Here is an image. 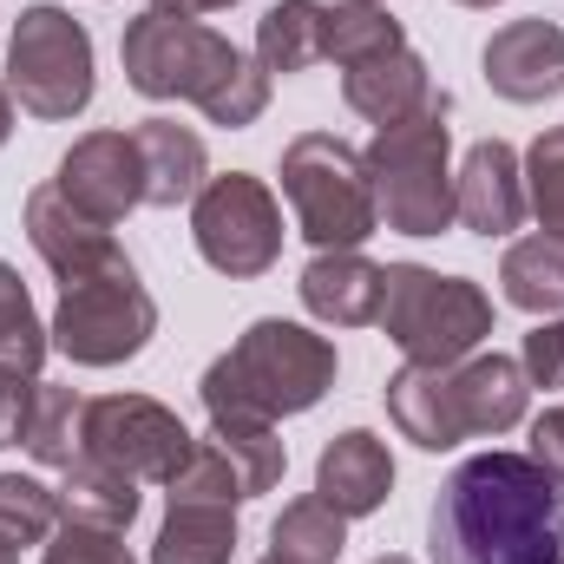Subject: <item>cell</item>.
<instances>
[{
  "label": "cell",
  "mask_w": 564,
  "mask_h": 564,
  "mask_svg": "<svg viewBox=\"0 0 564 564\" xmlns=\"http://www.w3.org/2000/svg\"><path fill=\"white\" fill-rule=\"evenodd\" d=\"M433 564H564V492L525 453H473L426 512Z\"/></svg>",
  "instance_id": "6da1fadb"
},
{
  "label": "cell",
  "mask_w": 564,
  "mask_h": 564,
  "mask_svg": "<svg viewBox=\"0 0 564 564\" xmlns=\"http://www.w3.org/2000/svg\"><path fill=\"white\" fill-rule=\"evenodd\" d=\"M119 59H126V86L144 99H191L210 126L224 132H243L270 112V73L237 53L224 33L197 26V20H171V13H151L126 20V40H119Z\"/></svg>",
  "instance_id": "7a4b0ae2"
},
{
  "label": "cell",
  "mask_w": 564,
  "mask_h": 564,
  "mask_svg": "<svg viewBox=\"0 0 564 564\" xmlns=\"http://www.w3.org/2000/svg\"><path fill=\"white\" fill-rule=\"evenodd\" d=\"M335 368L341 361L328 335L263 315L204 368L197 394L210 421H289V414H308L335 388Z\"/></svg>",
  "instance_id": "3957f363"
},
{
  "label": "cell",
  "mask_w": 564,
  "mask_h": 564,
  "mask_svg": "<svg viewBox=\"0 0 564 564\" xmlns=\"http://www.w3.org/2000/svg\"><path fill=\"white\" fill-rule=\"evenodd\" d=\"M532 408V381L512 355H466L446 368H394L388 375V421L421 453H446L459 440L512 433Z\"/></svg>",
  "instance_id": "277c9868"
},
{
  "label": "cell",
  "mask_w": 564,
  "mask_h": 564,
  "mask_svg": "<svg viewBox=\"0 0 564 564\" xmlns=\"http://www.w3.org/2000/svg\"><path fill=\"white\" fill-rule=\"evenodd\" d=\"M446 119H453V99L440 93L426 112L381 126L375 144L361 151L368 177H375L381 224L401 237H440L453 224V126Z\"/></svg>",
  "instance_id": "5b68a950"
},
{
  "label": "cell",
  "mask_w": 564,
  "mask_h": 564,
  "mask_svg": "<svg viewBox=\"0 0 564 564\" xmlns=\"http://www.w3.org/2000/svg\"><path fill=\"white\" fill-rule=\"evenodd\" d=\"M375 322L408 361L446 368V361L479 355V341L492 335V295L473 276H440L426 263H388Z\"/></svg>",
  "instance_id": "8992f818"
},
{
  "label": "cell",
  "mask_w": 564,
  "mask_h": 564,
  "mask_svg": "<svg viewBox=\"0 0 564 564\" xmlns=\"http://www.w3.org/2000/svg\"><path fill=\"white\" fill-rule=\"evenodd\" d=\"M282 197L315 250H361L381 230L368 158L335 132H302L282 144Z\"/></svg>",
  "instance_id": "52a82bcc"
},
{
  "label": "cell",
  "mask_w": 564,
  "mask_h": 564,
  "mask_svg": "<svg viewBox=\"0 0 564 564\" xmlns=\"http://www.w3.org/2000/svg\"><path fill=\"white\" fill-rule=\"evenodd\" d=\"M53 348L73 361V368H119V361H139L158 335V302L139 282L132 257H119L112 270L86 282H59V308L46 322Z\"/></svg>",
  "instance_id": "ba28073f"
},
{
  "label": "cell",
  "mask_w": 564,
  "mask_h": 564,
  "mask_svg": "<svg viewBox=\"0 0 564 564\" xmlns=\"http://www.w3.org/2000/svg\"><path fill=\"white\" fill-rule=\"evenodd\" d=\"M93 86H99L93 33L66 7H53V0L26 7L13 20V40H7V93L20 99V112H33L46 126L79 119L93 106Z\"/></svg>",
  "instance_id": "9c48e42d"
},
{
  "label": "cell",
  "mask_w": 564,
  "mask_h": 564,
  "mask_svg": "<svg viewBox=\"0 0 564 564\" xmlns=\"http://www.w3.org/2000/svg\"><path fill=\"white\" fill-rule=\"evenodd\" d=\"M191 237L197 257L230 282L263 276L282 257V204L276 191L250 171H224L191 197Z\"/></svg>",
  "instance_id": "30bf717a"
},
{
  "label": "cell",
  "mask_w": 564,
  "mask_h": 564,
  "mask_svg": "<svg viewBox=\"0 0 564 564\" xmlns=\"http://www.w3.org/2000/svg\"><path fill=\"white\" fill-rule=\"evenodd\" d=\"M197 433L151 394H93L86 401V453L119 466L139 486H171V473L191 459Z\"/></svg>",
  "instance_id": "8fae6325"
},
{
  "label": "cell",
  "mask_w": 564,
  "mask_h": 564,
  "mask_svg": "<svg viewBox=\"0 0 564 564\" xmlns=\"http://www.w3.org/2000/svg\"><path fill=\"white\" fill-rule=\"evenodd\" d=\"M59 197L99 224H126L144 204V171H139V144L132 132H86L73 139V151L59 158Z\"/></svg>",
  "instance_id": "7c38bea8"
},
{
  "label": "cell",
  "mask_w": 564,
  "mask_h": 564,
  "mask_svg": "<svg viewBox=\"0 0 564 564\" xmlns=\"http://www.w3.org/2000/svg\"><path fill=\"white\" fill-rule=\"evenodd\" d=\"M479 66H486V86H492L499 99H512V106H545V99L564 93V26L545 20V13L506 20V26L486 40Z\"/></svg>",
  "instance_id": "4fadbf2b"
},
{
  "label": "cell",
  "mask_w": 564,
  "mask_h": 564,
  "mask_svg": "<svg viewBox=\"0 0 564 564\" xmlns=\"http://www.w3.org/2000/svg\"><path fill=\"white\" fill-rule=\"evenodd\" d=\"M26 243L40 250V263L59 282H86V276H99V270H112V263L126 257L119 237H112V224L73 210V204L59 197V184L26 191Z\"/></svg>",
  "instance_id": "5bb4252c"
},
{
  "label": "cell",
  "mask_w": 564,
  "mask_h": 564,
  "mask_svg": "<svg viewBox=\"0 0 564 564\" xmlns=\"http://www.w3.org/2000/svg\"><path fill=\"white\" fill-rule=\"evenodd\" d=\"M453 217L473 237H512L525 224V158L506 139H479L453 171Z\"/></svg>",
  "instance_id": "9a60e30c"
},
{
  "label": "cell",
  "mask_w": 564,
  "mask_h": 564,
  "mask_svg": "<svg viewBox=\"0 0 564 564\" xmlns=\"http://www.w3.org/2000/svg\"><path fill=\"white\" fill-rule=\"evenodd\" d=\"M388 492H394V453H388L381 433L348 426V433H335V440L322 446V459H315V499H328L341 519L381 512Z\"/></svg>",
  "instance_id": "2e32d148"
},
{
  "label": "cell",
  "mask_w": 564,
  "mask_h": 564,
  "mask_svg": "<svg viewBox=\"0 0 564 564\" xmlns=\"http://www.w3.org/2000/svg\"><path fill=\"white\" fill-rule=\"evenodd\" d=\"M341 99H348V112H361L381 132V126H401V119L426 112L440 99V86H433V73H426V59L414 46H394V53H375V59L348 66Z\"/></svg>",
  "instance_id": "e0dca14e"
},
{
  "label": "cell",
  "mask_w": 564,
  "mask_h": 564,
  "mask_svg": "<svg viewBox=\"0 0 564 564\" xmlns=\"http://www.w3.org/2000/svg\"><path fill=\"white\" fill-rule=\"evenodd\" d=\"M295 295L322 328H368L381 315V263H368L361 250H315Z\"/></svg>",
  "instance_id": "ac0fdd59"
},
{
  "label": "cell",
  "mask_w": 564,
  "mask_h": 564,
  "mask_svg": "<svg viewBox=\"0 0 564 564\" xmlns=\"http://www.w3.org/2000/svg\"><path fill=\"white\" fill-rule=\"evenodd\" d=\"M132 144H139V171H144V204L151 210H177L191 204L204 184H210V151L191 126L177 119H139L132 126Z\"/></svg>",
  "instance_id": "d6986e66"
},
{
  "label": "cell",
  "mask_w": 564,
  "mask_h": 564,
  "mask_svg": "<svg viewBox=\"0 0 564 564\" xmlns=\"http://www.w3.org/2000/svg\"><path fill=\"white\" fill-rule=\"evenodd\" d=\"M59 519H73V525H106V532H132V519H139V479H126L119 466H106V459H93V453H79L66 473H59Z\"/></svg>",
  "instance_id": "ffe728a7"
},
{
  "label": "cell",
  "mask_w": 564,
  "mask_h": 564,
  "mask_svg": "<svg viewBox=\"0 0 564 564\" xmlns=\"http://www.w3.org/2000/svg\"><path fill=\"white\" fill-rule=\"evenodd\" d=\"M328 46V0H276L257 20V66L276 73H308Z\"/></svg>",
  "instance_id": "44dd1931"
},
{
  "label": "cell",
  "mask_w": 564,
  "mask_h": 564,
  "mask_svg": "<svg viewBox=\"0 0 564 564\" xmlns=\"http://www.w3.org/2000/svg\"><path fill=\"white\" fill-rule=\"evenodd\" d=\"M237 558V512L224 506H171L158 539H151V564H230Z\"/></svg>",
  "instance_id": "7402d4cb"
},
{
  "label": "cell",
  "mask_w": 564,
  "mask_h": 564,
  "mask_svg": "<svg viewBox=\"0 0 564 564\" xmlns=\"http://www.w3.org/2000/svg\"><path fill=\"white\" fill-rule=\"evenodd\" d=\"M20 446H26L40 466L66 473V466L86 453V394H79V388H59V381H40V388H33V414H26Z\"/></svg>",
  "instance_id": "603a6c76"
},
{
  "label": "cell",
  "mask_w": 564,
  "mask_h": 564,
  "mask_svg": "<svg viewBox=\"0 0 564 564\" xmlns=\"http://www.w3.org/2000/svg\"><path fill=\"white\" fill-rule=\"evenodd\" d=\"M506 302L525 315H564V237H519L499 263Z\"/></svg>",
  "instance_id": "cb8c5ba5"
},
{
  "label": "cell",
  "mask_w": 564,
  "mask_h": 564,
  "mask_svg": "<svg viewBox=\"0 0 564 564\" xmlns=\"http://www.w3.org/2000/svg\"><path fill=\"white\" fill-rule=\"evenodd\" d=\"M348 545V519L328 506V499H289L270 525V558L282 564H335Z\"/></svg>",
  "instance_id": "d4e9b609"
},
{
  "label": "cell",
  "mask_w": 564,
  "mask_h": 564,
  "mask_svg": "<svg viewBox=\"0 0 564 564\" xmlns=\"http://www.w3.org/2000/svg\"><path fill=\"white\" fill-rule=\"evenodd\" d=\"M230 466H237V479H243V499H263V492H276L282 473H289V446H282L276 421H210L204 433Z\"/></svg>",
  "instance_id": "484cf974"
},
{
  "label": "cell",
  "mask_w": 564,
  "mask_h": 564,
  "mask_svg": "<svg viewBox=\"0 0 564 564\" xmlns=\"http://www.w3.org/2000/svg\"><path fill=\"white\" fill-rule=\"evenodd\" d=\"M394 46H408V33H401V20L388 7H368V0H335L328 7V46H322V59H335L341 73L361 66V59H375V53H394Z\"/></svg>",
  "instance_id": "4316f807"
},
{
  "label": "cell",
  "mask_w": 564,
  "mask_h": 564,
  "mask_svg": "<svg viewBox=\"0 0 564 564\" xmlns=\"http://www.w3.org/2000/svg\"><path fill=\"white\" fill-rule=\"evenodd\" d=\"M46 348H53V335H46V322H40V308H33V295H26V282H20L13 263H0V368L40 375Z\"/></svg>",
  "instance_id": "83f0119b"
},
{
  "label": "cell",
  "mask_w": 564,
  "mask_h": 564,
  "mask_svg": "<svg viewBox=\"0 0 564 564\" xmlns=\"http://www.w3.org/2000/svg\"><path fill=\"white\" fill-rule=\"evenodd\" d=\"M164 499H171V506H224V512H237V506H243V479H237V466H230L210 440H197L191 459L171 473Z\"/></svg>",
  "instance_id": "f1b7e54d"
},
{
  "label": "cell",
  "mask_w": 564,
  "mask_h": 564,
  "mask_svg": "<svg viewBox=\"0 0 564 564\" xmlns=\"http://www.w3.org/2000/svg\"><path fill=\"white\" fill-rule=\"evenodd\" d=\"M59 525V492L33 473H0V532L13 545H46Z\"/></svg>",
  "instance_id": "f546056e"
},
{
  "label": "cell",
  "mask_w": 564,
  "mask_h": 564,
  "mask_svg": "<svg viewBox=\"0 0 564 564\" xmlns=\"http://www.w3.org/2000/svg\"><path fill=\"white\" fill-rule=\"evenodd\" d=\"M525 210L545 224V237H564V126L539 132L525 151Z\"/></svg>",
  "instance_id": "4dcf8cb0"
},
{
  "label": "cell",
  "mask_w": 564,
  "mask_h": 564,
  "mask_svg": "<svg viewBox=\"0 0 564 564\" xmlns=\"http://www.w3.org/2000/svg\"><path fill=\"white\" fill-rule=\"evenodd\" d=\"M40 564H139V558H132L126 532L59 519V525H53V539H46V552H40Z\"/></svg>",
  "instance_id": "1f68e13d"
},
{
  "label": "cell",
  "mask_w": 564,
  "mask_h": 564,
  "mask_svg": "<svg viewBox=\"0 0 564 564\" xmlns=\"http://www.w3.org/2000/svg\"><path fill=\"white\" fill-rule=\"evenodd\" d=\"M519 368H525L532 388H564V315H545V322L525 335Z\"/></svg>",
  "instance_id": "d6a6232c"
},
{
  "label": "cell",
  "mask_w": 564,
  "mask_h": 564,
  "mask_svg": "<svg viewBox=\"0 0 564 564\" xmlns=\"http://www.w3.org/2000/svg\"><path fill=\"white\" fill-rule=\"evenodd\" d=\"M33 388H40V375L0 368V446H20V433H26V414H33Z\"/></svg>",
  "instance_id": "836d02e7"
},
{
  "label": "cell",
  "mask_w": 564,
  "mask_h": 564,
  "mask_svg": "<svg viewBox=\"0 0 564 564\" xmlns=\"http://www.w3.org/2000/svg\"><path fill=\"white\" fill-rule=\"evenodd\" d=\"M525 459H532V466L564 492V408H552V414L532 421V446H525Z\"/></svg>",
  "instance_id": "e575fe53"
},
{
  "label": "cell",
  "mask_w": 564,
  "mask_h": 564,
  "mask_svg": "<svg viewBox=\"0 0 564 564\" xmlns=\"http://www.w3.org/2000/svg\"><path fill=\"white\" fill-rule=\"evenodd\" d=\"M237 0H151V13H171V20H204V13H224Z\"/></svg>",
  "instance_id": "d590c367"
},
{
  "label": "cell",
  "mask_w": 564,
  "mask_h": 564,
  "mask_svg": "<svg viewBox=\"0 0 564 564\" xmlns=\"http://www.w3.org/2000/svg\"><path fill=\"white\" fill-rule=\"evenodd\" d=\"M13 139V93H7V86H0V144Z\"/></svg>",
  "instance_id": "8d00e7d4"
},
{
  "label": "cell",
  "mask_w": 564,
  "mask_h": 564,
  "mask_svg": "<svg viewBox=\"0 0 564 564\" xmlns=\"http://www.w3.org/2000/svg\"><path fill=\"white\" fill-rule=\"evenodd\" d=\"M0 564H20V545H13L7 532H0Z\"/></svg>",
  "instance_id": "74e56055"
},
{
  "label": "cell",
  "mask_w": 564,
  "mask_h": 564,
  "mask_svg": "<svg viewBox=\"0 0 564 564\" xmlns=\"http://www.w3.org/2000/svg\"><path fill=\"white\" fill-rule=\"evenodd\" d=\"M375 564H414V558H401V552H388V558H375Z\"/></svg>",
  "instance_id": "f35d334b"
},
{
  "label": "cell",
  "mask_w": 564,
  "mask_h": 564,
  "mask_svg": "<svg viewBox=\"0 0 564 564\" xmlns=\"http://www.w3.org/2000/svg\"><path fill=\"white\" fill-rule=\"evenodd\" d=\"M459 7H499V0H459Z\"/></svg>",
  "instance_id": "ab89813d"
},
{
  "label": "cell",
  "mask_w": 564,
  "mask_h": 564,
  "mask_svg": "<svg viewBox=\"0 0 564 564\" xmlns=\"http://www.w3.org/2000/svg\"><path fill=\"white\" fill-rule=\"evenodd\" d=\"M368 7H388V0H368Z\"/></svg>",
  "instance_id": "60d3db41"
},
{
  "label": "cell",
  "mask_w": 564,
  "mask_h": 564,
  "mask_svg": "<svg viewBox=\"0 0 564 564\" xmlns=\"http://www.w3.org/2000/svg\"><path fill=\"white\" fill-rule=\"evenodd\" d=\"M263 564H282V558H263Z\"/></svg>",
  "instance_id": "b9f144b4"
}]
</instances>
